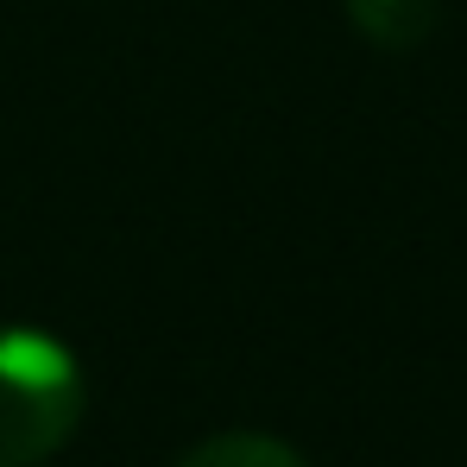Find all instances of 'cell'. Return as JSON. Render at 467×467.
Listing matches in <instances>:
<instances>
[{
  "mask_svg": "<svg viewBox=\"0 0 467 467\" xmlns=\"http://www.w3.org/2000/svg\"><path fill=\"white\" fill-rule=\"evenodd\" d=\"M88 410L70 341L32 322L0 328V467H45Z\"/></svg>",
  "mask_w": 467,
  "mask_h": 467,
  "instance_id": "6da1fadb",
  "label": "cell"
},
{
  "mask_svg": "<svg viewBox=\"0 0 467 467\" xmlns=\"http://www.w3.org/2000/svg\"><path fill=\"white\" fill-rule=\"evenodd\" d=\"M341 6L348 26L379 51H417L442 19V0H341Z\"/></svg>",
  "mask_w": 467,
  "mask_h": 467,
  "instance_id": "7a4b0ae2",
  "label": "cell"
},
{
  "mask_svg": "<svg viewBox=\"0 0 467 467\" xmlns=\"http://www.w3.org/2000/svg\"><path fill=\"white\" fill-rule=\"evenodd\" d=\"M171 467H310L291 442L278 436H259V430H228V436H209L196 449H183Z\"/></svg>",
  "mask_w": 467,
  "mask_h": 467,
  "instance_id": "3957f363",
  "label": "cell"
}]
</instances>
